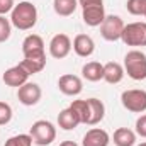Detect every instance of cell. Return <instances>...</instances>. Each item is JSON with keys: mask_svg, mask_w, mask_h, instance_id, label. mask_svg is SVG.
Returning a JSON list of instances; mask_svg holds the SVG:
<instances>
[{"mask_svg": "<svg viewBox=\"0 0 146 146\" xmlns=\"http://www.w3.org/2000/svg\"><path fill=\"white\" fill-rule=\"evenodd\" d=\"M10 22L19 31H29L37 22V9L33 2H19L10 12Z\"/></svg>", "mask_w": 146, "mask_h": 146, "instance_id": "cell-1", "label": "cell"}, {"mask_svg": "<svg viewBox=\"0 0 146 146\" xmlns=\"http://www.w3.org/2000/svg\"><path fill=\"white\" fill-rule=\"evenodd\" d=\"M124 73L131 80H146V54L141 49H131L124 56Z\"/></svg>", "mask_w": 146, "mask_h": 146, "instance_id": "cell-2", "label": "cell"}, {"mask_svg": "<svg viewBox=\"0 0 146 146\" xmlns=\"http://www.w3.org/2000/svg\"><path fill=\"white\" fill-rule=\"evenodd\" d=\"M29 134L33 138V143L37 146H49L56 139V126L46 119H39L33 122Z\"/></svg>", "mask_w": 146, "mask_h": 146, "instance_id": "cell-3", "label": "cell"}, {"mask_svg": "<svg viewBox=\"0 0 146 146\" xmlns=\"http://www.w3.org/2000/svg\"><path fill=\"white\" fill-rule=\"evenodd\" d=\"M121 104L124 109L134 114L146 112V90L143 88H129L121 94Z\"/></svg>", "mask_w": 146, "mask_h": 146, "instance_id": "cell-4", "label": "cell"}, {"mask_svg": "<svg viewBox=\"0 0 146 146\" xmlns=\"http://www.w3.org/2000/svg\"><path fill=\"white\" fill-rule=\"evenodd\" d=\"M121 41L126 46L139 48L146 46V22H131L124 26Z\"/></svg>", "mask_w": 146, "mask_h": 146, "instance_id": "cell-5", "label": "cell"}, {"mask_svg": "<svg viewBox=\"0 0 146 146\" xmlns=\"http://www.w3.org/2000/svg\"><path fill=\"white\" fill-rule=\"evenodd\" d=\"M124 21L119 17V15H106L102 26H100V36L104 37L106 41H119L122 36V31H124Z\"/></svg>", "mask_w": 146, "mask_h": 146, "instance_id": "cell-6", "label": "cell"}, {"mask_svg": "<svg viewBox=\"0 0 146 146\" xmlns=\"http://www.w3.org/2000/svg\"><path fill=\"white\" fill-rule=\"evenodd\" d=\"M73 46H72V39L68 34H54L49 41V54L54 60H63L72 53Z\"/></svg>", "mask_w": 146, "mask_h": 146, "instance_id": "cell-7", "label": "cell"}, {"mask_svg": "<svg viewBox=\"0 0 146 146\" xmlns=\"http://www.w3.org/2000/svg\"><path fill=\"white\" fill-rule=\"evenodd\" d=\"M41 97H42V90H41V87L37 83H34V82H26L22 87L17 88V99L26 107L36 106L37 102L41 100Z\"/></svg>", "mask_w": 146, "mask_h": 146, "instance_id": "cell-8", "label": "cell"}, {"mask_svg": "<svg viewBox=\"0 0 146 146\" xmlns=\"http://www.w3.org/2000/svg\"><path fill=\"white\" fill-rule=\"evenodd\" d=\"M22 54L24 58H44V41L39 34H29L22 41Z\"/></svg>", "mask_w": 146, "mask_h": 146, "instance_id": "cell-9", "label": "cell"}, {"mask_svg": "<svg viewBox=\"0 0 146 146\" xmlns=\"http://www.w3.org/2000/svg\"><path fill=\"white\" fill-rule=\"evenodd\" d=\"M58 88L63 95H68V97H76L82 94L83 90V82L80 76L72 75V73H66V75H61L60 80H58Z\"/></svg>", "mask_w": 146, "mask_h": 146, "instance_id": "cell-10", "label": "cell"}, {"mask_svg": "<svg viewBox=\"0 0 146 146\" xmlns=\"http://www.w3.org/2000/svg\"><path fill=\"white\" fill-rule=\"evenodd\" d=\"M29 73L26 72L22 66H21V63L19 65H15V66H10V68H7L3 75H2V82L7 85V87H22L26 82H29Z\"/></svg>", "mask_w": 146, "mask_h": 146, "instance_id": "cell-11", "label": "cell"}, {"mask_svg": "<svg viewBox=\"0 0 146 146\" xmlns=\"http://www.w3.org/2000/svg\"><path fill=\"white\" fill-rule=\"evenodd\" d=\"M110 136L109 133L102 127H92L85 133L83 139H82V146H109Z\"/></svg>", "mask_w": 146, "mask_h": 146, "instance_id": "cell-12", "label": "cell"}, {"mask_svg": "<svg viewBox=\"0 0 146 146\" xmlns=\"http://www.w3.org/2000/svg\"><path fill=\"white\" fill-rule=\"evenodd\" d=\"M82 19L88 27H99L102 26L106 19V9L104 5H94V7H85L82 9Z\"/></svg>", "mask_w": 146, "mask_h": 146, "instance_id": "cell-13", "label": "cell"}, {"mask_svg": "<svg viewBox=\"0 0 146 146\" xmlns=\"http://www.w3.org/2000/svg\"><path fill=\"white\" fill-rule=\"evenodd\" d=\"M72 46H73V51L80 58H88L95 51V42H94V39L88 34H78V36H75Z\"/></svg>", "mask_w": 146, "mask_h": 146, "instance_id": "cell-14", "label": "cell"}, {"mask_svg": "<svg viewBox=\"0 0 146 146\" xmlns=\"http://www.w3.org/2000/svg\"><path fill=\"white\" fill-rule=\"evenodd\" d=\"M88 102V121H87V126H97L104 115H106V106L102 100L92 97V99H87Z\"/></svg>", "mask_w": 146, "mask_h": 146, "instance_id": "cell-15", "label": "cell"}, {"mask_svg": "<svg viewBox=\"0 0 146 146\" xmlns=\"http://www.w3.org/2000/svg\"><path fill=\"white\" fill-rule=\"evenodd\" d=\"M124 66L117 61H109L104 65V80L110 85H117L124 78Z\"/></svg>", "mask_w": 146, "mask_h": 146, "instance_id": "cell-16", "label": "cell"}, {"mask_svg": "<svg viewBox=\"0 0 146 146\" xmlns=\"http://www.w3.org/2000/svg\"><path fill=\"white\" fill-rule=\"evenodd\" d=\"M78 124H82V122H80L76 112H75L72 107H66V109H63L58 114V126H60L63 131H73Z\"/></svg>", "mask_w": 146, "mask_h": 146, "instance_id": "cell-17", "label": "cell"}, {"mask_svg": "<svg viewBox=\"0 0 146 146\" xmlns=\"http://www.w3.org/2000/svg\"><path fill=\"white\" fill-rule=\"evenodd\" d=\"M82 76L87 82H99L104 80V65L99 61H88L82 66Z\"/></svg>", "mask_w": 146, "mask_h": 146, "instance_id": "cell-18", "label": "cell"}, {"mask_svg": "<svg viewBox=\"0 0 146 146\" xmlns=\"http://www.w3.org/2000/svg\"><path fill=\"white\" fill-rule=\"evenodd\" d=\"M136 131L129 129V127H117L114 131V145L115 146H134L136 145Z\"/></svg>", "mask_w": 146, "mask_h": 146, "instance_id": "cell-19", "label": "cell"}, {"mask_svg": "<svg viewBox=\"0 0 146 146\" xmlns=\"http://www.w3.org/2000/svg\"><path fill=\"white\" fill-rule=\"evenodd\" d=\"M78 7V0H53V9L60 17H70Z\"/></svg>", "mask_w": 146, "mask_h": 146, "instance_id": "cell-20", "label": "cell"}, {"mask_svg": "<svg viewBox=\"0 0 146 146\" xmlns=\"http://www.w3.org/2000/svg\"><path fill=\"white\" fill-rule=\"evenodd\" d=\"M21 66L29 75H36V73L44 70V66H46V56L44 58H24L21 61Z\"/></svg>", "mask_w": 146, "mask_h": 146, "instance_id": "cell-21", "label": "cell"}, {"mask_svg": "<svg viewBox=\"0 0 146 146\" xmlns=\"http://www.w3.org/2000/svg\"><path fill=\"white\" fill-rule=\"evenodd\" d=\"M70 107L76 112L80 122L82 124H87V121H88V102L78 99V100H73L72 104H70Z\"/></svg>", "mask_w": 146, "mask_h": 146, "instance_id": "cell-22", "label": "cell"}, {"mask_svg": "<svg viewBox=\"0 0 146 146\" xmlns=\"http://www.w3.org/2000/svg\"><path fill=\"white\" fill-rule=\"evenodd\" d=\"M126 9L131 15H145L146 10V0H127Z\"/></svg>", "mask_w": 146, "mask_h": 146, "instance_id": "cell-23", "label": "cell"}, {"mask_svg": "<svg viewBox=\"0 0 146 146\" xmlns=\"http://www.w3.org/2000/svg\"><path fill=\"white\" fill-rule=\"evenodd\" d=\"M3 146H33V138L31 134H15L9 138Z\"/></svg>", "mask_w": 146, "mask_h": 146, "instance_id": "cell-24", "label": "cell"}, {"mask_svg": "<svg viewBox=\"0 0 146 146\" xmlns=\"http://www.w3.org/2000/svg\"><path fill=\"white\" fill-rule=\"evenodd\" d=\"M12 34V22L5 15H0V42H5Z\"/></svg>", "mask_w": 146, "mask_h": 146, "instance_id": "cell-25", "label": "cell"}, {"mask_svg": "<svg viewBox=\"0 0 146 146\" xmlns=\"http://www.w3.org/2000/svg\"><path fill=\"white\" fill-rule=\"evenodd\" d=\"M12 115H14L12 107H10L7 102L0 100V126H5V124H9V122L12 121Z\"/></svg>", "mask_w": 146, "mask_h": 146, "instance_id": "cell-26", "label": "cell"}, {"mask_svg": "<svg viewBox=\"0 0 146 146\" xmlns=\"http://www.w3.org/2000/svg\"><path fill=\"white\" fill-rule=\"evenodd\" d=\"M134 131H136V134L138 136H141V138H146V114H141L138 119H136V124H134Z\"/></svg>", "mask_w": 146, "mask_h": 146, "instance_id": "cell-27", "label": "cell"}, {"mask_svg": "<svg viewBox=\"0 0 146 146\" xmlns=\"http://www.w3.org/2000/svg\"><path fill=\"white\" fill-rule=\"evenodd\" d=\"M14 7H15L14 0H0V15H5V14L12 12Z\"/></svg>", "mask_w": 146, "mask_h": 146, "instance_id": "cell-28", "label": "cell"}, {"mask_svg": "<svg viewBox=\"0 0 146 146\" xmlns=\"http://www.w3.org/2000/svg\"><path fill=\"white\" fill-rule=\"evenodd\" d=\"M78 5L82 9L85 7H94V5H104V0H78Z\"/></svg>", "mask_w": 146, "mask_h": 146, "instance_id": "cell-29", "label": "cell"}, {"mask_svg": "<svg viewBox=\"0 0 146 146\" xmlns=\"http://www.w3.org/2000/svg\"><path fill=\"white\" fill-rule=\"evenodd\" d=\"M60 146H78L75 141H72V139H66V141H63V143H60Z\"/></svg>", "mask_w": 146, "mask_h": 146, "instance_id": "cell-30", "label": "cell"}, {"mask_svg": "<svg viewBox=\"0 0 146 146\" xmlns=\"http://www.w3.org/2000/svg\"><path fill=\"white\" fill-rule=\"evenodd\" d=\"M136 146H146V141L145 143H141V145H136Z\"/></svg>", "mask_w": 146, "mask_h": 146, "instance_id": "cell-31", "label": "cell"}, {"mask_svg": "<svg viewBox=\"0 0 146 146\" xmlns=\"http://www.w3.org/2000/svg\"><path fill=\"white\" fill-rule=\"evenodd\" d=\"M143 17H145V19H146V10H145V15H143Z\"/></svg>", "mask_w": 146, "mask_h": 146, "instance_id": "cell-32", "label": "cell"}]
</instances>
